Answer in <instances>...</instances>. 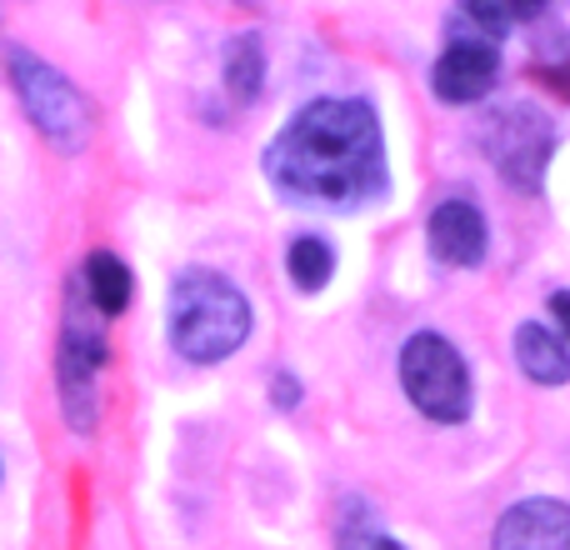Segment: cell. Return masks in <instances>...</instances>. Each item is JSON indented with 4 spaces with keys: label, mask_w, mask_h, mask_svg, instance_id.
Masks as SVG:
<instances>
[{
    "label": "cell",
    "mask_w": 570,
    "mask_h": 550,
    "mask_svg": "<svg viewBox=\"0 0 570 550\" xmlns=\"http://www.w3.org/2000/svg\"><path fill=\"white\" fill-rule=\"evenodd\" d=\"M100 365H106V335H100V325L90 321L86 305L70 301L66 325H60L56 371H60V405H66V421L76 425V431H90V425H96Z\"/></svg>",
    "instance_id": "6"
},
{
    "label": "cell",
    "mask_w": 570,
    "mask_h": 550,
    "mask_svg": "<svg viewBox=\"0 0 570 550\" xmlns=\"http://www.w3.org/2000/svg\"><path fill=\"white\" fill-rule=\"evenodd\" d=\"M495 76H501V56H495L491 40L461 36V40L445 46L441 60H435L431 86H435V96H441L445 106H471V100L491 96Z\"/></svg>",
    "instance_id": "7"
},
{
    "label": "cell",
    "mask_w": 570,
    "mask_h": 550,
    "mask_svg": "<svg viewBox=\"0 0 570 550\" xmlns=\"http://www.w3.org/2000/svg\"><path fill=\"white\" fill-rule=\"evenodd\" d=\"M291 281H295V291H305V295H315V291H325L331 285V275H335V256H331V246H325L321 236H301V240H291Z\"/></svg>",
    "instance_id": "13"
},
{
    "label": "cell",
    "mask_w": 570,
    "mask_h": 550,
    "mask_svg": "<svg viewBox=\"0 0 570 550\" xmlns=\"http://www.w3.org/2000/svg\"><path fill=\"white\" fill-rule=\"evenodd\" d=\"M461 16H471V26L481 30V40H495L511 30V10L505 0H461Z\"/></svg>",
    "instance_id": "15"
},
{
    "label": "cell",
    "mask_w": 570,
    "mask_h": 550,
    "mask_svg": "<svg viewBox=\"0 0 570 550\" xmlns=\"http://www.w3.org/2000/svg\"><path fill=\"white\" fill-rule=\"evenodd\" d=\"M365 550H405V546H401V541H391V536H381V531H375L371 541H365Z\"/></svg>",
    "instance_id": "18"
},
{
    "label": "cell",
    "mask_w": 570,
    "mask_h": 550,
    "mask_svg": "<svg viewBox=\"0 0 570 550\" xmlns=\"http://www.w3.org/2000/svg\"><path fill=\"white\" fill-rule=\"evenodd\" d=\"M86 301H90V311H100V315H120L130 305V271L120 266V256L96 251V256L86 261Z\"/></svg>",
    "instance_id": "12"
},
{
    "label": "cell",
    "mask_w": 570,
    "mask_h": 550,
    "mask_svg": "<svg viewBox=\"0 0 570 550\" xmlns=\"http://www.w3.org/2000/svg\"><path fill=\"white\" fill-rule=\"evenodd\" d=\"M515 361H521V371L541 385H566L570 381V351L561 345V335H551L535 321L515 331Z\"/></svg>",
    "instance_id": "10"
},
{
    "label": "cell",
    "mask_w": 570,
    "mask_h": 550,
    "mask_svg": "<svg viewBox=\"0 0 570 550\" xmlns=\"http://www.w3.org/2000/svg\"><path fill=\"white\" fill-rule=\"evenodd\" d=\"M481 150L515 190H541V176H546V160L556 150V126L541 106L531 100H505V106L485 110L481 120Z\"/></svg>",
    "instance_id": "4"
},
{
    "label": "cell",
    "mask_w": 570,
    "mask_h": 550,
    "mask_svg": "<svg viewBox=\"0 0 570 550\" xmlns=\"http://www.w3.org/2000/svg\"><path fill=\"white\" fill-rule=\"evenodd\" d=\"M505 10H511V16H541L546 0H505Z\"/></svg>",
    "instance_id": "16"
},
{
    "label": "cell",
    "mask_w": 570,
    "mask_h": 550,
    "mask_svg": "<svg viewBox=\"0 0 570 550\" xmlns=\"http://www.w3.org/2000/svg\"><path fill=\"white\" fill-rule=\"evenodd\" d=\"M491 550H570V505L561 501H521L501 515Z\"/></svg>",
    "instance_id": "9"
},
{
    "label": "cell",
    "mask_w": 570,
    "mask_h": 550,
    "mask_svg": "<svg viewBox=\"0 0 570 550\" xmlns=\"http://www.w3.org/2000/svg\"><path fill=\"white\" fill-rule=\"evenodd\" d=\"M551 311H556V321H561V331L570 335V291L556 295V301H551Z\"/></svg>",
    "instance_id": "17"
},
{
    "label": "cell",
    "mask_w": 570,
    "mask_h": 550,
    "mask_svg": "<svg viewBox=\"0 0 570 550\" xmlns=\"http://www.w3.org/2000/svg\"><path fill=\"white\" fill-rule=\"evenodd\" d=\"M266 176L295 206L361 210L385 196L381 120L365 100L325 96L301 106L266 150Z\"/></svg>",
    "instance_id": "1"
},
{
    "label": "cell",
    "mask_w": 570,
    "mask_h": 550,
    "mask_svg": "<svg viewBox=\"0 0 570 550\" xmlns=\"http://www.w3.org/2000/svg\"><path fill=\"white\" fill-rule=\"evenodd\" d=\"M425 236H431V251L441 266H481L485 261V216L475 200L465 196H451L441 200V206L431 210V226H425Z\"/></svg>",
    "instance_id": "8"
},
{
    "label": "cell",
    "mask_w": 570,
    "mask_h": 550,
    "mask_svg": "<svg viewBox=\"0 0 570 550\" xmlns=\"http://www.w3.org/2000/svg\"><path fill=\"white\" fill-rule=\"evenodd\" d=\"M226 86L240 106H250L261 96V86H266V46H261L256 30H240L226 46Z\"/></svg>",
    "instance_id": "11"
},
{
    "label": "cell",
    "mask_w": 570,
    "mask_h": 550,
    "mask_svg": "<svg viewBox=\"0 0 570 550\" xmlns=\"http://www.w3.org/2000/svg\"><path fill=\"white\" fill-rule=\"evenodd\" d=\"M6 66H10V80H16V96L26 106L30 126L50 140L56 150H86L90 140V106L56 66H46L40 56L30 50L10 46L6 50Z\"/></svg>",
    "instance_id": "3"
},
{
    "label": "cell",
    "mask_w": 570,
    "mask_h": 550,
    "mask_svg": "<svg viewBox=\"0 0 570 550\" xmlns=\"http://www.w3.org/2000/svg\"><path fill=\"white\" fill-rule=\"evenodd\" d=\"M250 335V305L226 275L180 271L170 285V345L196 365L236 355Z\"/></svg>",
    "instance_id": "2"
},
{
    "label": "cell",
    "mask_w": 570,
    "mask_h": 550,
    "mask_svg": "<svg viewBox=\"0 0 570 550\" xmlns=\"http://www.w3.org/2000/svg\"><path fill=\"white\" fill-rule=\"evenodd\" d=\"M276 401H281V405H291V401H295V385L285 381V375H281V385H276Z\"/></svg>",
    "instance_id": "19"
},
{
    "label": "cell",
    "mask_w": 570,
    "mask_h": 550,
    "mask_svg": "<svg viewBox=\"0 0 570 550\" xmlns=\"http://www.w3.org/2000/svg\"><path fill=\"white\" fill-rule=\"evenodd\" d=\"M535 80H541V86H551L556 96L570 100V36H561V40H551V46H546V56L535 60Z\"/></svg>",
    "instance_id": "14"
},
{
    "label": "cell",
    "mask_w": 570,
    "mask_h": 550,
    "mask_svg": "<svg viewBox=\"0 0 570 550\" xmlns=\"http://www.w3.org/2000/svg\"><path fill=\"white\" fill-rule=\"evenodd\" d=\"M401 385H405L415 411L441 421V425H455L471 415V371H465L461 351L435 331H421L405 341Z\"/></svg>",
    "instance_id": "5"
}]
</instances>
